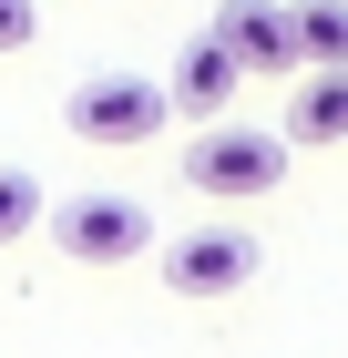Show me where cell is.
<instances>
[{"instance_id":"10","label":"cell","mask_w":348,"mask_h":358,"mask_svg":"<svg viewBox=\"0 0 348 358\" xmlns=\"http://www.w3.org/2000/svg\"><path fill=\"white\" fill-rule=\"evenodd\" d=\"M31 41H41V10L31 0H0V52H31Z\"/></svg>"},{"instance_id":"3","label":"cell","mask_w":348,"mask_h":358,"mask_svg":"<svg viewBox=\"0 0 348 358\" xmlns=\"http://www.w3.org/2000/svg\"><path fill=\"white\" fill-rule=\"evenodd\" d=\"M267 266V246H256V236H246V225H195V236H174V246H164V287H174V297H236L246 276Z\"/></svg>"},{"instance_id":"7","label":"cell","mask_w":348,"mask_h":358,"mask_svg":"<svg viewBox=\"0 0 348 358\" xmlns=\"http://www.w3.org/2000/svg\"><path fill=\"white\" fill-rule=\"evenodd\" d=\"M277 134L297 154H318V143H348V62H318V72H297V103Z\"/></svg>"},{"instance_id":"2","label":"cell","mask_w":348,"mask_h":358,"mask_svg":"<svg viewBox=\"0 0 348 358\" xmlns=\"http://www.w3.org/2000/svg\"><path fill=\"white\" fill-rule=\"evenodd\" d=\"M62 123H72V143H92V154H134V143H154L164 123H174V92L144 83V72H92V83H72Z\"/></svg>"},{"instance_id":"1","label":"cell","mask_w":348,"mask_h":358,"mask_svg":"<svg viewBox=\"0 0 348 358\" xmlns=\"http://www.w3.org/2000/svg\"><path fill=\"white\" fill-rule=\"evenodd\" d=\"M287 134H267V123H205V134L185 143V185L215 194V205H246V194H277L287 185Z\"/></svg>"},{"instance_id":"6","label":"cell","mask_w":348,"mask_h":358,"mask_svg":"<svg viewBox=\"0 0 348 358\" xmlns=\"http://www.w3.org/2000/svg\"><path fill=\"white\" fill-rule=\"evenodd\" d=\"M164 92H174V113H195V123H225V103H236L246 92V62L225 52V41H185V52H174V72H164Z\"/></svg>"},{"instance_id":"4","label":"cell","mask_w":348,"mask_h":358,"mask_svg":"<svg viewBox=\"0 0 348 358\" xmlns=\"http://www.w3.org/2000/svg\"><path fill=\"white\" fill-rule=\"evenodd\" d=\"M52 236L72 266H123V256L154 246V215L134 194H72V205H52Z\"/></svg>"},{"instance_id":"5","label":"cell","mask_w":348,"mask_h":358,"mask_svg":"<svg viewBox=\"0 0 348 358\" xmlns=\"http://www.w3.org/2000/svg\"><path fill=\"white\" fill-rule=\"evenodd\" d=\"M215 41L246 62V83H256V72H267V83L307 72V52H297V10H277V0H225V10H215Z\"/></svg>"},{"instance_id":"9","label":"cell","mask_w":348,"mask_h":358,"mask_svg":"<svg viewBox=\"0 0 348 358\" xmlns=\"http://www.w3.org/2000/svg\"><path fill=\"white\" fill-rule=\"evenodd\" d=\"M31 225H41V174H21V164H0V246H21Z\"/></svg>"},{"instance_id":"8","label":"cell","mask_w":348,"mask_h":358,"mask_svg":"<svg viewBox=\"0 0 348 358\" xmlns=\"http://www.w3.org/2000/svg\"><path fill=\"white\" fill-rule=\"evenodd\" d=\"M297 52H307V72L348 62V0H297Z\"/></svg>"}]
</instances>
